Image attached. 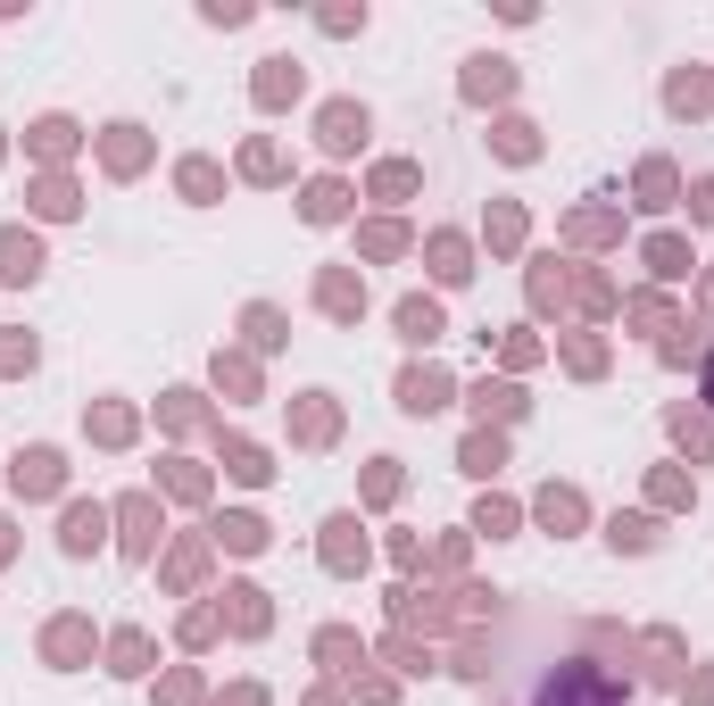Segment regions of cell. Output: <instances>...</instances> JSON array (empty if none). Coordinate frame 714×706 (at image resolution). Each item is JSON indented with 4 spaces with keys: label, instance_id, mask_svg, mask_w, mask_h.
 <instances>
[{
    "label": "cell",
    "instance_id": "1",
    "mask_svg": "<svg viewBox=\"0 0 714 706\" xmlns=\"http://www.w3.org/2000/svg\"><path fill=\"white\" fill-rule=\"evenodd\" d=\"M532 706H632V690H623L606 665H590V657H565V665L540 673Z\"/></svg>",
    "mask_w": 714,
    "mask_h": 706
},
{
    "label": "cell",
    "instance_id": "3",
    "mask_svg": "<svg viewBox=\"0 0 714 706\" xmlns=\"http://www.w3.org/2000/svg\"><path fill=\"white\" fill-rule=\"evenodd\" d=\"M357 133H366V109H349V100H333V109H324V150H349Z\"/></svg>",
    "mask_w": 714,
    "mask_h": 706
},
{
    "label": "cell",
    "instance_id": "6",
    "mask_svg": "<svg viewBox=\"0 0 714 706\" xmlns=\"http://www.w3.org/2000/svg\"><path fill=\"white\" fill-rule=\"evenodd\" d=\"M92 540H100V507H76V516H67V549H76V558H83Z\"/></svg>",
    "mask_w": 714,
    "mask_h": 706
},
{
    "label": "cell",
    "instance_id": "10",
    "mask_svg": "<svg viewBox=\"0 0 714 706\" xmlns=\"http://www.w3.org/2000/svg\"><path fill=\"white\" fill-rule=\"evenodd\" d=\"M690 208H698V217H714V175H706V184L690 191Z\"/></svg>",
    "mask_w": 714,
    "mask_h": 706
},
{
    "label": "cell",
    "instance_id": "4",
    "mask_svg": "<svg viewBox=\"0 0 714 706\" xmlns=\"http://www.w3.org/2000/svg\"><path fill=\"white\" fill-rule=\"evenodd\" d=\"M18 490H58V457L51 449H18Z\"/></svg>",
    "mask_w": 714,
    "mask_h": 706
},
{
    "label": "cell",
    "instance_id": "5",
    "mask_svg": "<svg viewBox=\"0 0 714 706\" xmlns=\"http://www.w3.org/2000/svg\"><path fill=\"white\" fill-rule=\"evenodd\" d=\"M399 333L408 341H440V308L433 299H399Z\"/></svg>",
    "mask_w": 714,
    "mask_h": 706
},
{
    "label": "cell",
    "instance_id": "2",
    "mask_svg": "<svg viewBox=\"0 0 714 706\" xmlns=\"http://www.w3.org/2000/svg\"><path fill=\"white\" fill-rule=\"evenodd\" d=\"M42 275V242L34 233H0V283H34Z\"/></svg>",
    "mask_w": 714,
    "mask_h": 706
},
{
    "label": "cell",
    "instance_id": "7",
    "mask_svg": "<svg viewBox=\"0 0 714 706\" xmlns=\"http://www.w3.org/2000/svg\"><path fill=\"white\" fill-rule=\"evenodd\" d=\"M540 516H548V523H573V516H582V499H573V490H548Z\"/></svg>",
    "mask_w": 714,
    "mask_h": 706
},
{
    "label": "cell",
    "instance_id": "9",
    "mask_svg": "<svg viewBox=\"0 0 714 706\" xmlns=\"http://www.w3.org/2000/svg\"><path fill=\"white\" fill-rule=\"evenodd\" d=\"M308 217H316V224L341 217V184H316V191H308Z\"/></svg>",
    "mask_w": 714,
    "mask_h": 706
},
{
    "label": "cell",
    "instance_id": "11",
    "mask_svg": "<svg viewBox=\"0 0 714 706\" xmlns=\"http://www.w3.org/2000/svg\"><path fill=\"white\" fill-rule=\"evenodd\" d=\"M706 399H714V366H706Z\"/></svg>",
    "mask_w": 714,
    "mask_h": 706
},
{
    "label": "cell",
    "instance_id": "8",
    "mask_svg": "<svg viewBox=\"0 0 714 706\" xmlns=\"http://www.w3.org/2000/svg\"><path fill=\"white\" fill-rule=\"evenodd\" d=\"M648 540H657V532H648L639 516H615V549H648Z\"/></svg>",
    "mask_w": 714,
    "mask_h": 706
}]
</instances>
